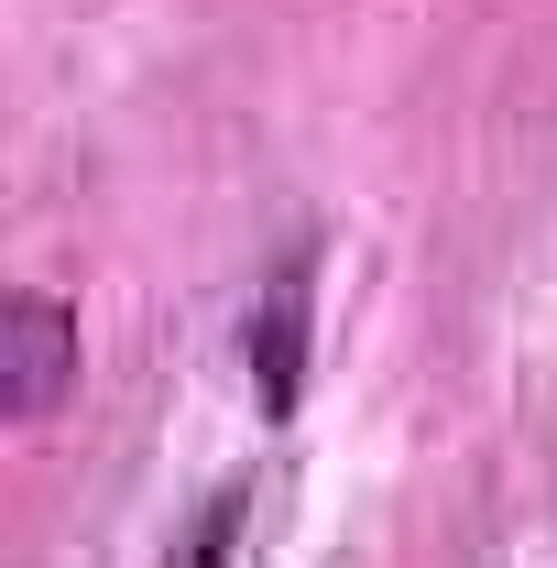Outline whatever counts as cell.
Here are the masks:
<instances>
[{"instance_id":"6da1fadb","label":"cell","mask_w":557,"mask_h":568,"mask_svg":"<svg viewBox=\"0 0 557 568\" xmlns=\"http://www.w3.org/2000/svg\"><path fill=\"white\" fill-rule=\"evenodd\" d=\"M306 317H317V284H306V263H284V274L263 284V306H252V328H241L252 405H263V416H295V394H306Z\"/></svg>"},{"instance_id":"3957f363","label":"cell","mask_w":557,"mask_h":568,"mask_svg":"<svg viewBox=\"0 0 557 568\" xmlns=\"http://www.w3.org/2000/svg\"><path fill=\"white\" fill-rule=\"evenodd\" d=\"M241 481L230 493H209V514H198V536H186V568H230V547H241Z\"/></svg>"},{"instance_id":"7a4b0ae2","label":"cell","mask_w":557,"mask_h":568,"mask_svg":"<svg viewBox=\"0 0 557 568\" xmlns=\"http://www.w3.org/2000/svg\"><path fill=\"white\" fill-rule=\"evenodd\" d=\"M67 372H77V317H67V295H11V416H44Z\"/></svg>"}]
</instances>
